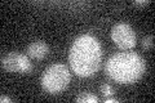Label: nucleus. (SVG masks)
<instances>
[{
    "instance_id": "nucleus-1",
    "label": "nucleus",
    "mask_w": 155,
    "mask_h": 103,
    "mask_svg": "<svg viewBox=\"0 0 155 103\" xmlns=\"http://www.w3.org/2000/svg\"><path fill=\"white\" fill-rule=\"evenodd\" d=\"M102 52L97 39L91 35H81L74 41L69 53V62L78 76L88 77L98 71Z\"/></svg>"
},
{
    "instance_id": "nucleus-2",
    "label": "nucleus",
    "mask_w": 155,
    "mask_h": 103,
    "mask_svg": "<svg viewBox=\"0 0 155 103\" xmlns=\"http://www.w3.org/2000/svg\"><path fill=\"white\" fill-rule=\"evenodd\" d=\"M105 71L111 79L120 84H132L143 75L145 61L133 52L116 53L106 62Z\"/></svg>"
},
{
    "instance_id": "nucleus-3",
    "label": "nucleus",
    "mask_w": 155,
    "mask_h": 103,
    "mask_svg": "<svg viewBox=\"0 0 155 103\" xmlns=\"http://www.w3.org/2000/svg\"><path fill=\"white\" fill-rule=\"evenodd\" d=\"M70 72L67 67L61 63H56L47 68L41 76V86L51 94H57L65 90L70 82Z\"/></svg>"
},
{
    "instance_id": "nucleus-4",
    "label": "nucleus",
    "mask_w": 155,
    "mask_h": 103,
    "mask_svg": "<svg viewBox=\"0 0 155 103\" xmlns=\"http://www.w3.org/2000/svg\"><path fill=\"white\" fill-rule=\"evenodd\" d=\"M2 67L8 72L30 73L32 71V65L25 54L17 52H11L2 58Z\"/></svg>"
},
{
    "instance_id": "nucleus-5",
    "label": "nucleus",
    "mask_w": 155,
    "mask_h": 103,
    "mask_svg": "<svg viewBox=\"0 0 155 103\" xmlns=\"http://www.w3.org/2000/svg\"><path fill=\"white\" fill-rule=\"evenodd\" d=\"M111 39L116 47L123 50L132 49L136 45V34L127 23H118L111 30Z\"/></svg>"
},
{
    "instance_id": "nucleus-6",
    "label": "nucleus",
    "mask_w": 155,
    "mask_h": 103,
    "mask_svg": "<svg viewBox=\"0 0 155 103\" xmlns=\"http://www.w3.org/2000/svg\"><path fill=\"white\" fill-rule=\"evenodd\" d=\"M26 53L32 60H43L49 53V47L44 41H34L27 47Z\"/></svg>"
},
{
    "instance_id": "nucleus-7",
    "label": "nucleus",
    "mask_w": 155,
    "mask_h": 103,
    "mask_svg": "<svg viewBox=\"0 0 155 103\" xmlns=\"http://www.w3.org/2000/svg\"><path fill=\"white\" fill-rule=\"evenodd\" d=\"M75 102H78V103H96V102H98V98L93 94H91V93H81L80 95H78L75 98Z\"/></svg>"
},
{
    "instance_id": "nucleus-8",
    "label": "nucleus",
    "mask_w": 155,
    "mask_h": 103,
    "mask_svg": "<svg viewBox=\"0 0 155 103\" xmlns=\"http://www.w3.org/2000/svg\"><path fill=\"white\" fill-rule=\"evenodd\" d=\"M153 40H154V37L151 35H147V36H145L142 39V41H141V45L145 48V49H150V48H153Z\"/></svg>"
},
{
    "instance_id": "nucleus-9",
    "label": "nucleus",
    "mask_w": 155,
    "mask_h": 103,
    "mask_svg": "<svg viewBox=\"0 0 155 103\" xmlns=\"http://www.w3.org/2000/svg\"><path fill=\"white\" fill-rule=\"evenodd\" d=\"M101 93H102L105 97H109L111 94H114V90L109 84H104L102 86H101Z\"/></svg>"
},
{
    "instance_id": "nucleus-10",
    "label": "nucleus",
    "mask_w": 155,
    "mask_h": 103,
    "mask_svg": "<svg viewBox=\"0 0 155 103\" xmlns=\"http://www.w3.org/2000/svg\"><path fill=\"white\" fill-rule=\"evenodd\" d=\"M134 4L136 5H145V4H149V0H136Z\"/></svg>"
},
{
    "instance_id": "nucleus-11",
    "label": "nucleus",
    "mask_w": 155,
    "mask_h": 103,
    "mask_svg": "<svg viewBox=\"0 0 155 103\" xmlns=\"http://www.w3.org/2000/svg\"><path fill=\"white\" fill-rule=\"evenodd\" d=\"M0 101H2L3 103H4V102H11V98H8V97H5V95H2Z\"/></svg>"
},
{
    "instance_id": "nucleus-12",
    "label": "nucleus",
    "mask_w": 155,
    "mask_h": 103,
    "mask_svg": "<svg viewBox=\"0 0 155 103\" xmlns=\"http://www.w3.org/2000/svg\"><path fill=\"white\" fill-rule=\"evenodd\" d=\"M115 102H118V101H116V99H109V98L105 101V103H115Z\"/></svg>"
}]
</instances>
